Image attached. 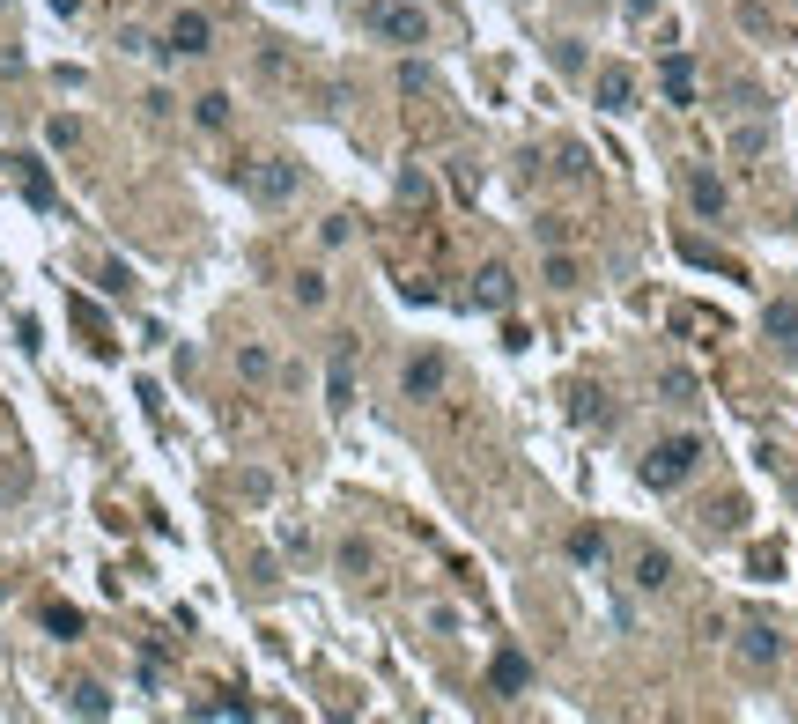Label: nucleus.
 Segmentation results:
<instances>
[{"label": "nucleus", "instance_id": "1", "mask_svg": "<svg viewBox=\"0 0 798 724\" xmlns=\"http://www.w3.org/2000/svg\"><path fill=\"white\" fill-rule=\"evenodd\" d=\"M702 466V444L695 436H665V444L651 451V459H643V488H658V495H673L680 481H688V473Z\"/></svg>", "mask_w": 798, "mask_h": 724}, {"label": "nucleus", "instance_id": "2", "mask_svg": "<svg viewBox=\"0 0 798 724\" xmlns=\"http://www.w3.org/2000/svg\"><path fill=\"white\" fill-rule=\"evenodd\" d=\"M8 170H15V185H23V200L37 207V215H52V207H60V193H52V170L37 163V156H8Z\"/></svg>", "mask_w": 798, "mask_h": 724}, {"label": "nucleus", "instance_id": "3", "mask_svg": "<svg viewBox=\"0 0 798 724\" xmlns=\"http://www.w3.org/2000/svg\"><path fill=\"white\" fill-rule=\"evenodd\" d=\"M377 30H385L392 45H422V37H429V15L407 8V0H392V8H377Z\"/></svg>", "mask_w": 798, "mask_h": 724}, {"label": "nucleus", "instance_id": "4", "mask_svg": "<svg viewBox=\"0 0 798 724\" xmlns=\"http://www.w3.org/2000/svg\"><path fill=\"white\" fill-rule=\"evenodd\" d=\"M207 45H215V23H207L200 8H185L178 23H170V52H178V60H200Z\"/></svg>", "mask_w": 798, "mask_h": 724}, {"label": "nucleus", "instance_id": "5", "mask_svg": "<svg viewBox=\"0 0 798 724\" xmlns=\"http://www.w3.org/2000/svg\"><path fill=\"white\" fill-rule=\"evenodd\" d=\"M784 658V636H776V628H739V665H754V673H769V665Z\"/></svg>", "mask_w": 798, "mask_h": 724}, {"label": "nucleus", "instance_id": "6", "mask_svg": "<svg viewBox=\"0 0 798 724\" xmlns=\"http://www.w3.org/2000/svg\"><path fill=\"white\" fill-rule=\"evenodd\" d=\"M599 111H636V74L629 67H599Z\"/></svg>", "mask_w": 798, "mask_h": 724}, {"label": "nucleus", "instance_id": "7", "mask_svg": "<svg viewBox=\"0 0 798 724\" xmlns=\"http://www.w3.org/2000/svg\"><path fill=\"white\" fill-rule=\"evenodd\" d=\"M252 200H266V207L296 200V170H289V163H259V170H252Z\"/></svg>", "mask_w": 798, "mask_h": 724}, {"label": "nucleus", "instance_id": "8", "mask_svg": "<svg viewBox=\"0 0 798 724\" xmlns=\"http://www.w3.org/2000/svg\"><path fill=\"white\" fill-rule=\"evenodd\" d=\"M436 392H444V355H414L407 362V399H436Z\"/></svg>", "mask_w": 798, "mask_h": 724}, {"label": "nucleus", "instance_id": "9", "mask_svg": "<svg viewBox=\"0 0 798 724\" xmlns=\"http://www.w3.org/2000/svg\"><path fill=\"white\" fill-rule=\"evenodd\" d=\"M658 82H665V97H673V104H695V60H680V52H665Z\"/></svg>", "mask_w": 798, "mask_h": 724}, {"label": "nucleus", "instance_id": "10", "mask_svg": "<svg viewBox=\"0 0 798 724\" xmlns=\"http://www.w3.org/2000/svg\"><path fill=\"white\" fill-rule=\"evenodd\" d=\"M510 289H518V281H510V266H481V274H473V303H488V311H503Z\"/></svg>", "mask_w": 798, "mask_h": 724}, {"label": "nucleus", "instance_id": "11", "mask_svg": "<svg viewBox=\"0 0 798 724\" xmlns=\"http://www.w3.org/2000/svg\"><path fill=\"white\" fill-rule=\"evenodd\" d=\"M636 584L643 592H665V584H673V555H665V547H636Z\"/></svg>", "mask_w": 798, "mask_h": 724}, {"label": "nucleus", "instance_id": "12", "mask_svg": "<svg viewBox=\"0 0 798 724\" xmlns=\"http://www.w3.org/2000/svg\"><path fill=\"white\" fill-rule=\"evenodd\" d=\"M488 680H496V695H518V688H532V665H525L518 651H496V665H488Z\"/></svg>", "mask_w": 798, "mask_h": 724}, {"label": "nucleus", "instance_id": "13", "mask_svg": "<svg viewBox=\"0 0 798 724\" xmlns=\"http://www.w3.org/2000/svg\"><path fill=\"white\" fill-rule=\"evenodd\" d=\"M688 200L702 207V215H725V185H717L710 170H695V178H688Z\"/></svg>", "mask_w": 798, "mask_h": 724}, {"label": "nucleus", "instance_id": "14", "mask_svg": "<svg viewBox=\"0 0 798 724\" xmlns=\"http://www.w3.org/2000/svg\"><path fill=\"white\" fill-rule=\"evenodd\" d=\"M67 702H74L82 717H104V710H111V695L97 688V680H74V688H67Z\"/></svg>", "mask_w": 798, "mask_h": 724}, {"label": "nucleus", "instance_id": "15", "mask_svg": "<svg viewBox=\"0 0 798 724\" xmlns=\"http://www.w3.org/2000/svg\"><path fill=\"white\" fill-rule=\"evenodd\" d=\"M193 119H200L207 133H222V126H230V97H215V89H207V97L193 104Z\"/></svg>", "mask_w": 798, "mask_h": 724}, {"label": "nucleus", "instance_id": "16", "mask_svg": "<svg viewBox=\"0 0 798 724\" xmlns=\"http://www.w3.org/2000/svg\"><path fill=\"white\" fill-rule=\"evenodd\" d=\"M45 628H52V636H67V643H74V636H82V614H74V606H60V599H52V606H45Z\"/></svg>", "mask_w": 798, "mask_h": 724}, {"label": "nucleus", "instance_id": "17", "mask_svg": "<svg viewBox=\"0 0 798 724\" xmlns=\"http://www.w3.org/2000/svg\"><path fill=\"white\" fill-rule=\"evenodd\" d=\"M762 326L776 333V340H798V303H769V318Z\"/></svg>", "mask_w": 798, "mask_h": 724}, {"label": "nucleus", "instance_id": "18", "mask_svg": "<svg viewBox=\"0 0 798 724\" xmlns=\"http://www.w3.org/2000/svg\"><path fill=\"white\" fill-rule=\"evenodd\" d=\"M237 370L252 377V385H266V377H274V355H266V348H237Z\"/></svg>", "mask_w": 798, "mask_h": 724}, {"label": "nucleus", "instance_id": "19", "mask_svg": "<svg viewBox=\"0 0 798 724\" xmlns=\"http://www.w3.org/2000/svg\"><path fill=\"white\" fill-rule=\"evenodd\" d=\"M569 555H577V562H599V555H606V532H592V525L569 532Z\"/></svg>", "mask_w": 798, "mask_h": 724}, {"label": "nucleus", "instance_id": "20", "mask_svg": "<svg viewBox=\"0 0 798 724\" xmlns=\"http://www.w3.org/2000/svg\"><path fill=\"white\" fill-rule=\"evenodd\" d=\"M569 414H577V422H599V385H577V392H569Z\"/></svg>", "mask_w": 798, "mask_h": 724}, {"label": "nucleus", "instance_id": "21", "mask_svg": "<svg viewBox=\"0 0 798 724\" xmlns=\"http://www.w3.org/2000/svg\"><path fill=\"white\" fill-rule=\"evenodd\" d=\"M296 303H303V311H318V303H326V281H318V274H296Z\"/></svg>", "mask_w": 798, "mask_h": 724}, {"label": "nucleus", "instance_id": "22", "mask_svg": "<svg viewBox=\"0 0 798 724\" xmlns=\"http://www.w3.org/2000/svg\"><path fill=\"white\" fill-rule=\"evenodd\" d=\"M547 281H555V289H569V281H577V259H562V252H547Z\"/></svg>", "mask_w": 798, "mask_h": 724}, {"label": "nucleus", "instance_id": "23", "mask_svg": "<svg viewBox=\"0 0 798 724\" xmlns=\"http://www.w3.org/2000/svg\"><path fill=\"white\" fill-rule=\"evenodd\" d=\"M399 89H414V97H422V89H429V67H422V60H407V67H399Z\"/></svg>", "mask_w": 798, "mask_h": 724}, {"label": "nucleus", "instance_id": "24", "mask_svg": "<svg viewBox=\"0 0 798 724\" xmlns=\"http://www.w3.org/2000/svg\"><path fill=\"white\" fill-rule=\"evenodd\" d=\"M104 289H111V296H126V289H133V274H126L119 259H104Z\"/></svg>", "mask_w": 798, "mask_h": 724}, {"label": "nucleus", "instance_id": "25", "mask_svg": "<svg viewBox=\"0 0 798 724\" xmlns=\"http://www.w3.org/2000/svg\"><path fill=\"white\" fill-rule=\"evenodd\" d=\"M665 399H695V377L688 370H665Z\"/></svg>", "mask_w": 798, "mask_h": 724}, {"label": "nucleus", "instance_id": "26", "mask_svg": "<svg viewBox=\"0 0 798 724\" xmlns=\"http://www.w3.org/2000/svg\"><path fill=\"white\" fill-rule=\"evenodd\" d=\"M651 8H658V0H629V15H651Z\"/></svg>", "mask_w": 798, "mask_h": 724}]
</instances>
